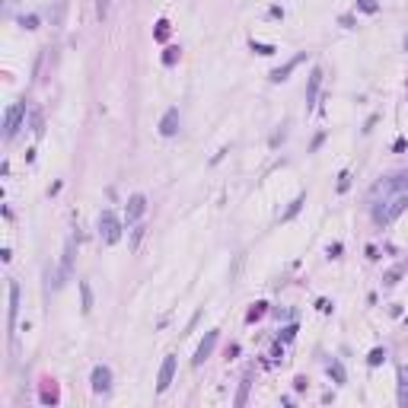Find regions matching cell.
<instances>
[{"instance_id": "obj_1", "label": "cell", "mask_w": 408, "mask_h": 408, "mask_svg": "<svg viewBox=\"0 0 408 408\" xmlns=\"http://www.w3.org/2000/svg\"><path fill=\"white\" fill-rule=\"evenodd\" d=\"M405 207H408V192H402V195H389V198H379V201H370L373 223L386 227V223H392Z\"/></svg>"}, {"instance_id": "obj_2", "label": "cell", "mask_w": 408, "mask_h": 408, "mask_svg": "<svg viewBox=\"0 0 408 408\" xmlns=\"http://www.w3.org/2000/svg\"><path fill=\"white\" fill-rule=\"evenodd\" d=\"M402 192H408V169H402V172H392V175H386V179H379L376 185L370 188V201L389 198V195H402Z\"/></svg>"}, {"instance_id": "obj_3", "label": "cell", "mask_w": 408, "mask_h": 408, "mask_svg": "<svg viewBox=\"0 0 408 408\" xmlns=\"http://www.w3.org/2000/svg\"><path fill=\"white\" fill-rule=\"evenodd\" d=\"M99 239L105 242V246H115V242L121 239V220L115 210H102L99 214Z\"/></svg>"}, {"instance_id": "obj_4", "label": "cell", "mask_w": 408, "mask_h": 408, "mask_svg": "<svg viewBox=\"0 0 408 408\" xmlns=\"http://www.w3.org/2000/svg\"><path fill=\"white\" fill-rule=\"evenodd\" d=\"M23 118H26V105H23V102H13V105L6 108V118H3V137H6V140L16 137V131H19V125H23Z\"/></svg>"}, {"instance_id": "obj_5", "label": "cell", "mask_w": 408, "mask_h": 408, "mask_svg": "<svg viewBox=\"0 0 408 408\" xmlns=\"http://www.w3.org/2000/svg\"><path fill=\"white\" fill-rule=\"evenodd\" d=\"M108 389H112V370H108L105 364L93 367V392H96V396H105Z\"/></svg>"}, {"instance_id": "obj_6", "label": "cell", "mask_w": 408, "mask_h": 408, "mask_svg": "<svg viewBox=\"0 0 408 408\" xmlns=\"http://www.w3.org/2000/svg\"><path fill=\"white\" fill-rule=\"evenodd\" d=\"M172 376H175V354H166V360L160 367V379H156V392H166Z\"/></svg>"}, {"instance_id": "obj_7", "label": "cell", "mask_w": 408, "mask_h": 408, "mask_svg": "<svg viewBox=\"0 0 408 408\" xmlns=\"http://www.w3.org/2000/svg\"><path fill=\"white\" fill-rule=\"evenodd\" d=\"M144 210H147V198H144V195H131V201H128V207H125V220L128 223L140 220Z\"/></svg>"}, {"instance_id": "obj_8", "label": "cell", "mask_w": 408, "mask_h": 408, "mask_svg": "<svg viewBox=\"0 0 408 408\" xmlns=\"http://www.w3.org/2000/svg\"><path fill=\"white\" fill-rule=\"evenodd\" d=\"M179 131V108H166V115L160 118V134L163 137H172Z\"/></svg>"}, {"instance_id": "obj_9", "label": "cell", "mask_w": 408, "mask_h": 408, "mask_svg": "<svg viewBox=\"0 0 408 408\" xmlns=\"http://www.w3.org/2000/svg\"><path fill=\"white\" fill-rule=\"evenodd\" d=\"M214 344H217V329H214V332H207V335H204V341L198 344V351H195V367H201L204 360L210 357V351H214Z\"/></svg>"}, {"instance_id": "obj_10", "label": "cell", "mask_w": 408, "mask_h": 408, "mask_svg": "<svg viewBox=\"0 0 408 408\" xmlns=\"http://www.w3.org/2000/svg\"><path fill=\"white\" fill-rule=\"evenodd\" d=\"M319 86H322V70H312L309 73V83H306V108H312L316 105V96H319Z\"/></svg>"}, {"instance_id": "obj_11", "label": "cell", "mask_w": 408, "mask_h": 408, "mask_svg": "<svg viewBox=\"0 0 408 408\" xmlns=\"http://www.w3.org/2000/svg\"><path fill=\"white\" fill-rule=\"evenodd\" d=\"M16 316H19V284L10 281V319H6V329H16Z\"/></svg>"}, {"instance_id": "obj_12", "label": "cell", "mask_w": 408, "mask_h": 408, "mask_svg": "<svg viewBox=\"0 0 408 408\" xmlns=\"http://www.w3.org/2000/svg\"><path fill=\"white\" fill-rule=\"evenodd\" d=\"M303 61H306V54H297V58H294V61H287L284 67H274V70H271V83H281V80H287V73L294 70V67H300Z\"/></svg>"}, {"instance_id": "obj_13", "label": "cell", "mask_w": 408, "mask_h": 408, "mask_svg": "<svg viewBox=\"0 0 408 408\" xmlns=\"http://www.w3.org/2000/svg\"><path fill=\"white\" fill-rule=\"evenodd\" d=\"M399 405L408 408V364L399 367Z\"/></svg>"}, {"instance_id": "obj_14", "label": "cell", "mask_w": 408, "mask_h": 408, "mask_svg": "<svg viewBox=\"0 0 408 408\" xmlns=\"http://www.w3.org/2000/svg\"><path fill=\"white\" fill-rule=\"evenodd\" d=\"M70 268H73V239H67L64 258H61V277H70Z\"/></svg>"}, {"instance_id": "obj_15", "label": "cell", "mask_w": 408, "mask_h": 408, "mask_svg": "<svg viewBox=\"0 0 408 408\" xmlns=\"http://www.w3.org/2000/svg\"><path fill=\"white\" fill-rule=\"evenodd\" d=\"M249 386H252V370H246V376H242V383H239V392H236V408L246 405V399H249Z\"/></svg>"}, {"instance_id": "obj_16", "label": "cell", "mask_w": 408, "mask_h": 408, "mask_svg": "<svg viewBox=\"0 0 408 408\" xmlns=\"http://www.w3.org/2000/svg\"><path fill=\"white\" fill-rule=\"evenodd\" d=\"M303 204H306V195H297V198L287 204V210L281 214V220H294V217L300 214V207H303Z\"/></svg>"}, {"instance_id": "obj_17", "label": "cell", "mask_w": 408, "mask_h": 408, "mask_svg": "<svg viewBox=\"0 0 408 408\" xmlns=\"http://www.w3.org/2000/svg\"><path fill=\"white\" fill-rule=\"evenodd\" d=\"M80 300H83V312L93 309V290H90V284H86V281H80Z\"/></svg>"}, {"instance_id": "obj_18", "label": "cell", "mask_w": 408, "mask_h": 408, "mask_svg": "<svg viewBox=\"0 0 408 408\" xmlns=\"http://www.w3.org/2000/svg\"><path fill=\"white\" fill-rule=\"evenodd\" d=\"M144 233H147L144 223H137V227L131 230V252H137V249H140V239H144Z\"/></svg>"}, {"instance_id": "obj_19", "label": "cell", "mask_w": 408, "mask_h": 408, "mask_svg": "<svg viewBox=\"0 0 408 408\" xmlns=\"http://www.w3.org/2000/svg\"><path fill=\"white\" fill-rule=\"evenodd\" d=\"M32 134H35V137H42V134H45V121H42V112H38V108L32 112Z\"/></svg>"}, {"instance_id": "obj_20", "label": "cell", "mask_w": 408, "mask_h": 408, "mask_svg": "<svg viewBox=\"0 0 408 408\" xmlns=\"http://www.w3.org/2000/svg\"><path fill=\"white\" fill-rule=\"evenodd\" d=\"M329 373H332V379H335V383H344V367H341V360H332V364H329Z\"/></svg>"}, {"instance_id": "obj_21", "label": "cell", "mask_w": 408, "mask_h": 408, "mask_svg": "<svg viewBox=\"0 0 408 408\" xmlns=\"http://www.w3.org/2000/svg\"><path fill=\"white\" fill-rule=\"evenodd\" d=\"M175 61H179V48H175V45H169V48L163 51V64H166V67H172Z\"/></svg>"}, {"instance_id": "obj_22", "label": "cell", "mask_w": 408, "mask_h": 408, "mask_svg": "<svg viewBox=\"0 0 408 408\" xmlns=\"http://www.w3.org/2000/svg\"><path fill=\"white\" fill-rule=\"evenodd\" d=\"M383 360H386V351H383V348H373L370 357H367V364H370V367H379Z\"/></svg>"}, {"instance_id": "obj_23", "label": "cell", "mask_w": 408, "mask_h": 408, "mask_svg": "<svg viewBox=\"0 0 408 408\" xmlns=\"http://www.w3.org/2000/svg\"><path fill=\"white\" fill-rule=\"evenodd\" d=\"M249 48H252V51H258V54H274V45H265V42H255V38H252V42H249Z\"/></svg>"}, {"instance_id": "obj_24", "label": "cell", "mask_w": 408, "mask_h": 408, "mask_svg": "<svg viewBox=\"0 0 408 408\" xmlns=\"http://www.w3.org/2000/svg\"><path fill=\"white\" fill-rule=\"evenodd\" d=\"M156 38H160V42H166V38H169V23H166V19L156 23Z\"/></svg>"}, {"instance_id": "obj_25", "label": "cell", "mask_w": 408, "mask_h": 408, "mask_svg": "<svg viewBox=\"0 0 408 408\" xmlns=\"http://www.w3.org/2000/svg\"><path fill=\"white\" fill-rule=\"evenodd\" d=\"M357 10H364V13H376V10H379V3H376V0H357Z\"/></svg>"}, {"instance_id": "obj_26", "label": "cell", "mask_w": 408, "mask_h": 408, "mask_svg": "<svg viewBox=\"0 0 408 408\" xmlns=\"http://www.w3.org/2000/svg\"><path fill=\"white\" fill-rule=\"evenodd\" d=\"M348 188H351V172L344 169V172L338 175V192H348Z\"/></svg>"}, {"instance_id": "obj_27", "label": "cell", "mask_w": 408, "mask_h": 408, "mask_svg": "<svg viewBox=\"0 0 408 408\" xmlns=\"http://www.w3.org/2000/svg\"><path fill=\"white\" fill-rule=\"evenodd\" d=\"M108 6H112V0H99V3H96V16H99V19L108 16Z\"/></svg>"}, {"instance_id": "obj_28", "label": "cell", "mask_w": 408, "mask_h": 408, "mask_svg": "<svg viewBox=\"0 0 408 408\" xmlns=\"http://www.w3.org/2000/svg\"><path fill=\"white\" fill-rule=\"evenodd\" d=\"M294 335H297V325H287V329L281 332V341H294Z\"/></svg>"}, {"instance_id": "obj_29", "label": "cell", "mask_w": 408, "mask_h": 408, "mask_svg": "<svg viewBox=\"0 0 408 408\" xmlns=\"http://www.w3.org/2000/svg\"><path fill=\"white\" fill-rule=\"evenodd\" d=\"M262 312H265V303H255V309L249 312V322H252V319H258V316H262Z\"/></svg>"}, {"instance_id": "obj_30", "label": "cell", "mask_w": 408, "mask_h": 408, "mask_svg": "<svg viewBox=\"0 0 408 408\" xmlns=\"http://www.w3.org/2000/svg\"><path fill=\"white\" fill-rule=\"evenodd\" d=\"M23 26H26V29H35L38 19H35V16H23Z\"/></svg>"}, {"instance_id": "obj_31", "label": "cell", "mask_w": 408, "mask_h": 408, "mask_svg": "<svg viewBox=\"0 0 408 408\" xmlns=\"http://www.w3.org/2000/svg\"><path fill=\"white\" fill-rule=\"evenodd\" d=\"M268 16H271V19H281V16H284V10H281V6H271Z\"/></svg>"}, {"instance_id": "obj_32", "label": "cell", "mask_w": 408, "mask_h": 408, "mask_svg": "<svg viewBox=\"0 0 408 408\" xmlns=\"http://www.w3.org/2000/svg\"><path fill=\"white\" fill-rule=\"evenodd\" d=\"M405 48H408V38H405Z\"/></svg>"}]
</instances>
